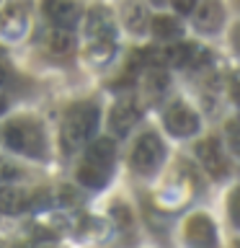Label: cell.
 <instances>
[{"label": "cell", "mask_w": 240, "mask_h": 248, "mask_svg": "<svg viewBox=\"0 0 240 248\" xmlns=\"http://www.w3.org/2000/svg\"><path fill=\"white\" fill-rule=\"evenodd\" d=\"M98 124V106L96 104H75L65 114V124H62V147L65 153H73L80 147L85 140L93 135Z\"/></svg>", "instance_id": "cell-1"}, {"label": "cell", "mask_w": 240, "mask_h": 248, "mask_svg": "<svg viewBox=\"0 0 240 248\" xmlns=\"http://www.w3.org/2000/svg\"><path fill=\"white\" fill-rule=\"evenodd\" d=\"M5 145L15 153L31 155V158H42L44 155V135L36 122L29 119H15L5 127Z\"/></svg>", "instance_id": "cell-2"}, {"label": "cell", "mask_w": 240, "mask_h": 248, "mask_svg": "<svg viewBox=\"0 0 240 248\" xmlns=\"http://www.w3.org/2000/svg\"><path fill=\"white\" fill-rule=\"evenodd\" d=\"M163 155H165V150H163L160 137L155 135V132H145V135L135 142L129 163L137 173H152V170L163 163Z\"/></svg>", "instance_id": "cell-3"}, {"label": "cell", "mask_w": 240, "mask_h": 248, "mask_svg": "<svg viewBox=\"0 0 240 248\" xmlns=\"http://www.w3.org/2000/svg\"><path fill=\"white\" fill-rule=\"evenodd\" d=\"M196 158L199 163L204 166V170L214 178H222L227 173V163H225V155H222V147H220V140L217 137H207L196 145Z\"/></svg>", "instance_id": "cell-4"}, {"label": "cell", "mask_w": 240, "mask_h": 248, "mask_svg": "<svg viewBox=\"0 0 240 248\" xmlns=\"http://www.w3.org/2000/svg\"><path fill=\"white\" fill-rule=\"evenodd\" d=\"M186 243L191 248H217V232L207 215H194L186 222Z\"/></svg>", "instance_id": "cell-5"}, {"label": "cell", "mask_w": 240, "mask_h": 248, "mask_svg": "<svg viewBox=\"0 0 240 248\" xmlns=\"http://www.w3.org/2000/svg\"><path fill=\"white\" fill-rule=\"evenodd\" d=\"M165 127L176 137H189L199 129V116L191 111L186 104H173L165 111Z\"/></svg>", "instance_id": "cell-6"}, {"label": "cell", "mask_w": 240, "mask_h": 248, "mask_svg": "<svg viewBox=\"0 0 240 248\" xmlns=\"http://www.w3.org/2000/svg\"><path fill=\"white\" fill-rule=\"evenodd\" d=\"M44 13L57 29H73L80 18V5L73 0H44Z\"/></svg>", "instance_id": "cell-7"}, {"label": "cell", "mask_w": 240, "mask_h": 248, "mask_svg": "<svg viewBox=\"0 0 240 248\" xmlns=\"http://www.w3.org/2000/svg\"><path fill=\"white\" fill-rule=\"evenodd\" d=\"M137 119H139V106L132 98H127V101H119V104L114 106L111 116H108V124H111V129L116 135L124 137L137 124Z\"/></svg>", "instance_id": "cell-8"}, {"label": "cell", "mask_w": 240, "mask_h": 248, "mask_svg": "<svg viewBox=\"0 0 240 248\" xmlns=\"http://www.w3.org/2000/svg\"><path fill=\"white\" fill-rule=\"evenodd\" d=\"M222 21H225V13L220 0H204L196 8V29L204 31V34H214L222 26Z\"/></svg>", "instance_id": "cell-9"}, {"label": "cell", "mask_w": 240, "mask_h": 248, "mask_svg": "<svg viewBox=\"0 0 240 248\" xmlns=\"http://www.w3.org/2000/svg\"><path fill=\"white\" fill-rule=\"evenodd\" d=\"M88 39H114L116 34V26H114V18L106 8H93L90 16H88Z\"/></svg>", "instance_id": "cell-10"}, {"label": "cell", "mask_w": 240, "mask_h": 248, "mask_svg": "<svg viewBox=\"0 0 240 248\" xmlns=\"http://www.w3.org/2000/svg\"><path fill=\"white\" fill-rule=\"evenodd\" d=\"M26 21H29V8L23 5V3L11 5V8L3 13V34H5L8 39L21 36L23 29H26Z\"/></svg>", "instance_id": "cell-11"}, {"label": "cell", "mask_w": 240, "mask_h": 248, "mask_svg": "<svg viewBox=\"0 0 240 248\" xmlns=\"http://www.w3.org/2000/svg\"><path fill=\"white\" fill-rule=\"evenodd\" d=\"M194 57H196V46L191 42H178V44H170L163 49V62H165V65H173V67L191 65Z\"/></svg>", "instance_id": "cell-12"}, {"label": "cell", "mask_w": 240, "mask_h": 248, "mask_svg": "<svg viewBox=\"0 0 240 248\" xmlns=\"http://www.w3.org/2000/svg\"><path fill=\"white\" fill-rule=\"evenodd\" d=\"M124 23H127V29L132 31V34H142V31L147 29V23H150V18H147V8L139 3V0H129V3H124Z\"/></svg>", "instance_id": "cell-13"}, {"label": "cell", "mask_w": 240, "mask_h": 248, "mask_svg": "<svg viewBox=\"0 0 240 248\" xmlns=\"http://www.w3.org/2000/svg\"><path fill=\"white\" fill-rule=\"evenodd\" d=\"M114 155H116L114 142L108 137H101V140H96V142L88 145V155H85V160L96 163V166H104V168H111Z\"/></svg>", "instance_id": "cell-14"}, {"label": "cell", "mask_w": 240, "mask_h": 248, "mask_svg": "<svg viewBox=\"0 0 240 248\" xmlns=\"http://www.w3.org/2000/svg\"><path fill=\"white\" fill-rule=\"evenodd\" d=\"M77 181H80L83 186H88V189H101V186L108 181V168L85 160L83 166L77 168Z\"/></svg>", "instance_id": "cell-15"}, {"label": "cell", "mask_w": 240, "mask_h": 248, "mask_svg": "<svg viewBox=\"0 0 240 248\" xmlns=\"http://www.w3.org/2000/svg\"><path fill=\"white\" fill-rule=\"evenodd\" d=\"M150 29H152L155 39H163V42H170V39H178L183 34V26L173 16H155L150 21Z\"/></svg>", "instance_id": "cell-16"}, {"label": "cell", "mask_w": 240, "mask_h": 248, "mask_svg": "<svg viewBox=\"0 0 240 248\" xmlns=\"http://www.w3.org/2000/svg\"><path fill=\"white\" fill-rule=\"evenodd\" d=\"M46 49L52 54H70L75 49V36L70 34V29H54L46 34Z\"/></svg>", "instance_id": "cell-17"}, {"label": "cell", "mask_w": 240, "mask_h": 248, "mask_svg": "<svg viewBox=\"0 0 240 248\" xmlns=\"http://www.w3.org/2000/svg\"><path fill=\"white\" fill-rule=\"evenodd\" d=\"M26 194L21 189H0V212L3 215H18L26 209Z\"/></svg>", "instance_id": "cell-18"}, {"label": "cell", "mask_w": 240, "mask_h": 248, "mask_svg": "<svg viewBox=\"0 0 240 248\" xmlns=\"http://www.w3.org/2000/svg\"><path fill=\"white\" fill-rule=\"evenodd\" d=\"M111 54H114V39H90L88 60H93L96 65H104L106 60H111Z\"/></svg>", "instance_id": "cell-19"}, {"label": "cell", "mask_w": 240, "mask_h": 248, "mask_svg": "<svg viewBox=\"0 0 240 248\" xmlns=\"http://www.w3.org/2000/svg\"><path fill=\"white\" fill-rule=\"evenodd\" d=\"M168 85V75L163 73V70H152L150 75H147V88H150V93H163Z\"/></svg>", "instance_id": "cell-20"}, {"label": "cell", "mask_w": 240, "mask_h": 248, "mask_svg": "<svg viewBox=\"0 0 240 248\" xmlns=\"http://www.w3.org/2000/svg\"><path fill=\"white\" fill-rule=\"evenodd\" d=\"M13 178H18V166H13L8 160H0V184H8Z\"/></svg>", "instance_id": "cell-21"}, {"label": "cell", "mask_w": 240, "mask_h": 248, "mask_svg": "<svg viewBox=\"0 0 240 248\" xmlns=\"http://www.w3.org/2000/svg\"><path fill=\"white\" fill-rule=\"evenodd\" d=\"M230 217L235 222V228H240V186L230 194Z\"/></svg>", "instance_id": "cell-22"}, {"label": "cell", "mask_w": 240, "mask_h": 248, "mask_svg": "<svg viewBox=\"0 0 240 248\" xmlns=\"http://www.w3.org/2000/svg\"><path fill=\"white\" fill-rule=\"evenodd\" d=\"M77 202H80V197L73 186H62V204H77Z\"/></svg>", "instance_id": "cell-23"}, {"label": "cell", "mask_w": 240, "mask_h": 248, "mask_svg": "<svg viewBox=\"0 0 240 248\" xmlns=\"http://www.w3.org/2000/svg\"><path fill=\"white\" fill-rule=\"evenodd\" d=\"M170 3H173V8H176V11L178 13H191L194 11V5H196V0H170Z\"/></svg>", "instance_id": "cell-24"}, {"label": "cell", "mask_w": 240, "mask_h": 248, "mask_svg": "<svg viewBox=\"0 0 240 248\" xmlns=\"http://www.w3.org/2000/svg\"><path fill=\"white\" fill-rule=\"evenodd\" d=\"M114 215H116V220H119L124 228L132 222V217H129V212H127V207H124V204H116V207H114Z\"/></svg>", "instance_id": "cell-25"}, {"label": "cell", "mask_w": 240, "mask_h": 248, "mask_svg": "<svg viewBox=\"0 0 240 248\" xmlns=\"http://www.w3.org/2000/svg\"><path fill=\"white\" fill-rule=\"evenodd\" d=\"M232 44H235L238 49H240V23L235 26V31H232Z\"/></svg>", "instance_id": "cell-26"}, {"label": "cell", "mask_w": 240, "mask_h": 248, "mask_svg": "<svg viewBox=\"0 0 240 248\" xmlns=\"http://www.w3.org/2000/svg\"><path fill=\"white\" fill-rule=\"evenodd\" d=\"M5 78H8V73H5V67H3V65H0V85H3V83H5Z\"/></svg>", "instance_id": "cell-27"}, {"label": "cell", "mask_w": 240, "mask_h": 248, "mask_svg": "<svg viewBox=\"0 0 240 248\" xmlns=\"http://www.w3.org/2000/svg\"><path fill=\"white\" fill-rule=\"evenodd\" d=\"M3 106H5V101H3V98H0V114H3Z\"/></svg>", "instance_id": "cell-28"}, {"label": "cell", "mask_w": 240, "mask_h": 248, "mask_svg": "<svg viewBox=\"0 0 240 248\" xmlns=\"http://www.w3.org/2000/svg\"><path fill=\"white\" fill-rule=\"evenodd\" d=\"M0 248H5V243H3V240H0Z\"/></svg>", "instance_id": "cell-29"}, {"label": "cell", "mask_w": 240, "mask_h": 248, "mask_svg": "<svg viewBox=\"0 0 240 248\" xmlns=\"http://www.w3.org/2000/svg\"><path fill=\"white\" fill-rule=\"evenodd\" d=\"M238 248H240V243H238Z\"/></svg>", "instance_id": "cell-30"}]
</instances>
